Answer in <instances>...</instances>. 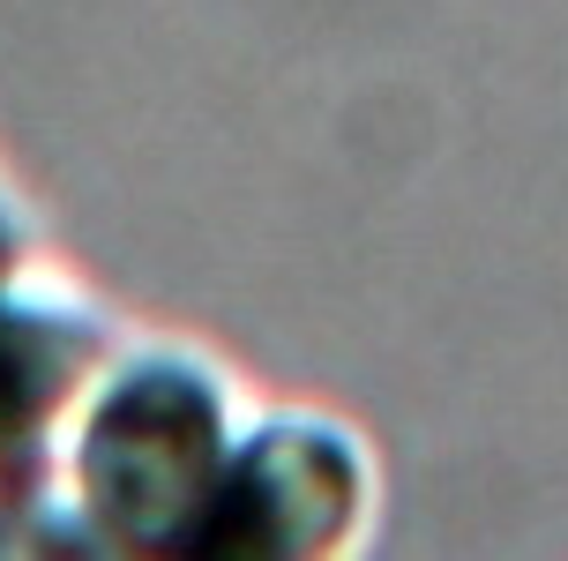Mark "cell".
Instances as JSON below:
<instances>
[{"label": "cell", "instance_id": "obj_5", "mask_svg": "<svg viewBox=\"0 0 568 561\" xmlns=\"http://www.w3.org/2000/svg\"><path fill=\"white\" fill-rule=\"evenodd\" d=\"M0 554H30V532H23V517L0 502Z\"/></svg>", "mask_w": 568, "mask_h": 561}, {"label": "cell", "instance_id": "obj_2", "mask_svg": "<svg viewBox=\"0 0 568 561\" xmlns=\"http://www.w3.org/2000/svg\"><path fill=\"white\" fill-rule=\"evenodd\" d=\"M382 449L329 404H262L225 457L187 561H344L382 524Z\"/></svg>", "mask_w": 568, "mask_h": 561}, {"label": "cell", "instance_id": "obj_4", "mask_svg": "<svg viewBox=\"0 0 568 561\" xmlns=\"http://www.w3.org/2000/svg\"><path fill=\"white\" fill-rule=\"evenodd\" d=\"M45 262V224H38V202L16 188V172L0 166V284H16L23 270Z\"/></svg>", "mask_w": 568, "mask_h": 561}, {"label": "cell", "instance_id": "obj_3", "mask_svg": "<svg viewBox=\"0 0 568 561\" xmlns=\"http://www.w3.org/2000/svg\"><path fill=\"white\" fill-rule=\"evenodd\" d=\"M120 330L128 322L113 314V300L90 292L53 254L0 284V502L23 517L30 554H75L53 509V464Z\"/></svg>", "mask_w": 568, "mask_h": 561}, {"label": "cell", "instance_id": "obj_1", "mask_svg": "<svg viewBox=\"0 0 568 561\" xmlns=\"http://www.w3.org/2000/svg\"><path fill=\"white\" fill-rule=\"evenodd\" d=\"M255 382L187 330H120L60 434L53 509L75 554L187 561Z\"/></svg>", "mask_w": 568, "mask_h": 561}]
</instances>
